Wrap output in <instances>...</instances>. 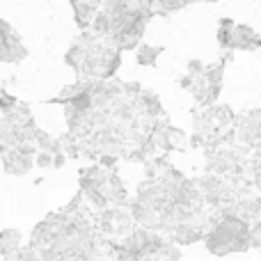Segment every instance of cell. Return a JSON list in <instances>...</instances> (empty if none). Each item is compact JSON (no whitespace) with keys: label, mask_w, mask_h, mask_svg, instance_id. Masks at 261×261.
<instances>
[{"label":"cell","mask_w":261,"mask_h":261,"mask_svg":"<svg viewBox=\"0 0 261 261\" xmlns=\"http://www.w3.org/2000/svg\"><path fill=\"white\" fill-rule=\"evenodd\" d=\"M37 149L35 144H18L12 149H0V161H3V170L9 176H23L35 167Z\"/></svg>","instance_id":"6da1fadb"},{"label":"cell","mask_w":261,"mask_h":261,"mask_svg":"<svg viewBox=\"0 0 261 261\" xmlns=\"http://www.w3.org/2000/svg\"><path fill=\"white\" fill-rule=\"evenodd\" d=\"M28 58V48L21 35L12 28V23L0 18V62L3 64H21Z\"/></svg>","instance_id":"7a4b0ae2"},{"label":"cell","mask_w":261,"mask_h":261,"mask_svg":"<svg viewBox=\"0 0 261 261\" xmlns=\"http://www.w3.org/2000/svg\"><path fill=\"white\" fill-rule=\"evenodd\" d=\"M73 16H76V25L81 30H87L92 28V21L96 18V14L101 12V5L96 3H71Z\"/></svg>","instance_id":"3957f363"},{"label":"cell","mask_w":261,"mask_h":261,"mask_svg":"<svg viewBox=\"0 0 261 261\" xmlns=\"http://www.w3.org/2000/svg\"><path fill=\"white\" fill-rule=\"evenodd\" d=\"M23 248V234L18 229H3L0 231V257L7 259L12 254H16Z\"/></svg>","instance_id":"277c9868"},{"label":"cell","mask_w":261,"mask_h":261,"mask_svg":"<svg viewBox=\"0 0 261 261\" xmlns=\"http://www.w3.org/2000/svg\"><path fill=\"white\" fill-rule=\"evenodd\" d=\"M18 103H21V101H18L16 96H14V94H9V92H5V94L0 96V115H3V117H7V115H12L14 110L18 108Z\"/></svg>","instance_id":"5b68a950"},{"label":"cell","mask_w":261,"mask_h":261,"mask_svg":"<svg viewBox=\"0 0 261 261\" xmlns=\"http://www.w3.org/2000/svg\"><path fill=\"white\" fill-rule=\"evenodd\" d=\"M161 53V48H151V46H140L138 50V64H144V67H151L156 62V55Z\"/></svg>","instance_id":"8992f818"},{"label":"cell","mask_w":261,"mask_h":261,"mask_svg":"<svg viewBox=\"0 0 261 261\" xmlns=\"http://www.w3.org/2000/svg\"><path fill=\"white\" fill-rule=\"evenodd\" d=\"M35 167H41V170H46V167H53V153L37 151V156H35Z\"/></svg>","instance_id":"52a82bcc"},{"label":"cell","mask_w":261,"mask_h":261,"mask_svg":"<svg viewBox=\"0 0 261 261\" xmlns=\"http://www.w3.org/2000/svg\"><path fill=\"white\" fill-rule=\"evenodd\" d=\"M5 94V87H3V83H0V96H3Z\"/></svg>","instance_id":"ba28073f"}]
</instances>
